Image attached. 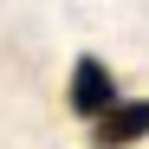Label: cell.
<instances>
[{
	"label": "cell",
	"mask_w": 149,
	"mask_h": 149,
	"mask_svg": "<svg viewBox=\"0 0 149 149\" xmlns=\"http://www.w3.org/2000/svg\"><path fill=\"white\" fill-rule=\"evenodd\" d=\"M149 143V97H117L91 117V149H130Z\"/></svg>",
	"instance_id": "cell-1"
},
{
	"label": "cell",
	"mask_w": 149,
	"mask_h": 149,
	"mask_svg": "<svg viewBox=\"0 0 149 149\" xmlns=\"http://www.w3.org/2000/svg\"><path fill=\"white\" fill-rule=\"evenodd\" d=\"M65 104H71V110H78L84 123H91L97 110H104V104H117V78H110V65L84 52L78 65H71V91H65Z\"/></svg>",
	"instance_id": "cell-2"
}]
</instances>
